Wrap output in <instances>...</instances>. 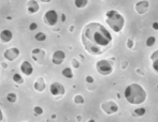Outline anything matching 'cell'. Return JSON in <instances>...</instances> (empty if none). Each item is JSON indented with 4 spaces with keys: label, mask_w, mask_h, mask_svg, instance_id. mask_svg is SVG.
I'll list each match as a JSON object with an SVG mask.
<instances>
[{
    "label": "cell",
    "mask_w": 158,
    "mask_h": 122,
    "mask_svg": "<svg viewBox=\"0 0 158 122\" xmlns=\"http://www.w3.org/2000/svg\"><path fill=\"white\" fill-rule=\"evenodd\" d=\"M33 113L36 116H40L43 114V109L41 108V106H34L33 107Z\"/></svg>",
    "instance_id": "cell-25"
},
{
    "label": "cell",
    "mask_w": 158,
    "mask_h": 122,
    "mask_svg": "<svg viewBox=\"0 0 158 122\" xmlns=\"http://www.w3.org/2000/svg\"><path fill=\"white\" fill-rule=\"evenodd\" d=\"M149 8H150V2L147 1V0H140V1H138L137 3L134 4L135 12H137L138 14H140V15L146 13Z\"/></svg>",
    "instance_id": "cell-10"
},
{
    "label": "cell",
    "mask_w": 158,
    "mask_h": 122,
    "mask_svg": "<svg viewBox=\"0 0 158 122\" xmlns=\"http://www.w3.org/2000/svg\"><path fill=\"white\" fill-rule=\"evenodd\" d=\"M1 65H2V68H4V69L8 68V64H7V63H4V62H2V63H1Z\"/></svg>",
    "instance_id": "cell-33"
},
{
    "label": "cell",
    "mask_w": 158,
    "mask_h": 122,
    "mask_svg": "<svg viewBox=\"0 0 158 122\" xmlns=\"http://www.w3.org/2000/svg\"><path fill=\"white\" fill-rule=\"evenodd\" d=\"M133 116H137V117H142L144 116L145 113H146V109L144 108V107H140V108H137L135 110L133 111Z\"/></svg>",
    "instance_id": "cell-21"
},
{
    "label": "cell",
    "mask_w": 158,
    "mask_h": 122,
    "mask_svg": "<svg viewBox=\"0 0 158 122\" xmlns=\"http://www.w3.org/2000/svg\"><path fill=\"white\" fill-rule=\"evenodd\" d=\"M19 70L25 76H30L33 73V66L31 65L29 61H23L19 66Z\"/></svg>",
    "instance_id": "cell-12"
},
{
    "label": "cell",
    "mask_w": 158,
    "mask_h": 122,
    "mask_svg": "<svg viewBox=\"0 0 158 122\" xmlns=\"http://www.w3.org/2000/svg\"><path fill=\"white\" fill-rule=\"evenodd\" d=\"M105 23L115 33H119L125 26V17L116 10H108L105 12Z\"/></svg>",
    "instance_id": "cell-3"
},
{
    "label": "cell",
    "mask_w": 158,
    "mask_h": 122,
    "mask_svg": "<svg viewBox=\"0 0 158 122\" xmlns=\"http://www.w3.org/2000/svg\"><path fill=\"white\" fill-rule=\"evenodd\" d=\"M86 83H88V84H92L94 83V78H92V76H90V75H88V76H86Z\"/></svg>",
    "instance_id": "cell-30"
},
{
    "label": "cell",
    "mask_w": 158,
    "mask_h": 122,
    "mask_svg": "<svg viewBox=\"0 0 158 122\" xmlns=\"http://www.w3.org/2000/svg\"><path fill=\"white\" fill-rule=\"evenodd\" d=\"M87 122H96V121H95V120H94V119H89V120H88V121H87Z\"/></svg>",
    "instance_id": "cell-36"
},
{
    "label": "cell",
    "mask_w": 158,
    "mask_h": 122,
    "mask_svg": "<svg viewBox=\"0 0 158 122\" xmlns=\"http://www.w3.org/2000/svg\"><path fill=\"white\" fill-rule=\"evenodd\" d=\"M31 58L33 61H36L39 65L44 63L45 60V51L41 48H34L31 50Z\"/></svg>",
    "instance_id": "cell-9"
},
{
    "label": "cell",
    "mask_w": 158,
    "mask_h": 122,
    "mask_svg": "<svg viewBox=\"0 0 158 122\" xmlns=\"http://www.w3.org/2000/svg\"><path fill=\"white\" fill-rule=\"evenodd\" d=\"M76 120H77V122H81L82 117H81V116H77V117H76Z\"/></svg>",
    "instance_id": "cell-34"
},
{
    "label": "cell",
    "mask_w": 158,
    "mask_h": 122,
    "mask_svg": "<svg viewBox=\"0 0 158 122\" xmlns=\"http://www.w3.org/2000/svg\"><path fill=\"white\" fill-rule=\"evenodd\" d=\"M96 70L99 74L103 76H108L113 72V63L107 59H101V60L97 61Z\"/></svg>",
    "instance_id": "cell-4"
},
{
    "label": "cell",
    "mask_w": 158,
    "mask_h": 122,
    "mask_svg": "<svg viewBox=\"0 0 158 122\" xmlns=\"http://www.w3.org/2000/svg\"><path fill=\"white\" fill-rule=\"evenodd\" d=\"M24 122H27V121H24Z\"/></svg>",
    "instance_id": "cell-37"
},
{
    "label": "cell",
    "mask_w": 158,
    "mask_h": 122,
    "mask_svg": "<svg viewBox=\"0 0 158 122\" xmlns=\"http://www.w3.org/2000/svg\"><path fill=\"white\" fill-rule=\"evenodd\" d=\"M61 74H62V76H65L66 78H72V77H73V72H72L71 68H65L61 71Z\"/></svg>",
    "instance_id": "cell-18"
},
{
    "label": "cell",
    "mask_w": 158,
    "mask_h": 122,
    "mask_svg": "<svg viewBox=\"0 0 158 122\" xmlns=\"http://www.w3.org/2000/svg\"><path fill=\"white\" fill-rule=\"evenodd\" d=\"M124 98L131 105H140L146 101L147 93L140 84L133 83L126 87L124 91Z\"/></svg>",
    "instance_id": "cell-2"
},
{
    "label": "cell",
    "mask_w": 158,
    "mask_h": 122,
    "mask_svg": "<svg viewBox=\"0 0 158 122\" xmlns=\"http://www.w3.org/2000/svg\"><path fill=\"white\" fill-rule=\"evenodd\" d=\"M50 92L53 96L57 98V96H64L66 93V90H65L64 85L58 83V81H55L50 86Z\"/></svg>",
    "instance_id": "cell-7"
},
{
    "label": "cell",
    "mask_w": 158,
    "mask_h": 122,
    "mask_svg": "<svg viewBox=\"0 0 158 122\" xmlns=\"http://www.w3.org/2000/svg\"><path fill=\"white\" fill-rule=\"evenodd\" d=\"M12 39H13V33L9 29H3V30L0 32V42L1 43L7 44L9 42H11Z\"/></svg>",
    "instance_id": "cell-13"
},
{
    "label": "cell",
    "mask_w": 158,
    "mask_h": 122,
    "mask_svg": "<svg viewBox=\"0 0 158 122\" xmlns=\"http://www.w3.org/2000/svg\"><path fill=\"white\" fill-rule=\"evenodd\" d=\"M71 64H72V66H73L74 69H79L80 68V61H77V59H75V58H73L71 60Z\"/></svg>",
    "instance_id": "cell-26"
},
{
    "label": "cell",
    "mask_w": 158,
    "mask_h": 122,
    "mask_svg": "<svg viewBox=\"0 0 158 122\" xmlns=\"http://www.w3.org/2000/svg\"><path fill=\"white\" fill-rule=\"evenodd\" d=\"M73 102L75 104L81 105V104L84 103V98H83L81 94H76V95H74V98H73Z\"/></svg>",
    "instance_id": "cell-23"
},
{
    "label": "cell",
    "mask_w": 158,
    "mask_h": 122,
    "mask_svg": "<svg viewBox=\"0 0 158 122\" xmlns=\"http://www.w3.org/2000/svg\"><path fill=\"white\" fill-rule=\"evenodd\" d=\"M7 100L8 102H10V103H15L17 100V94L14 93V92H10V93H8L7 95Z\"/></svg>",
    "instance_id": "cell-20"
},
{
    "label": "cell",
    "mask_w": 158,
    "mask_h": 122,
    "mask_svg": "<svg viewBox=\"0 0 158 122\" xmlns=\"http://www.w3.org/2000/svg\"><path fill=\"white\" fill-rule=\"evenodd\" d=\"M13 81L17 85H22V84H24V78H23V76L21 74L16 73L13 75Z\"/></svg>",
    "instance_id": "cell-19"
},
{
    "label": "cell",
    "mask_w": 158,
    "mask_h": 122,
    "mask_svg": "<svg viewBox=\"0 0 158 122\" xmlns=\"http://www.w3.org/2000/svg\"><path fill=\"white\" fill-rule=\"evenodd\" d=\"M88 4V0H74V6L77 9H84Z\"/></svg>",
    "instance_id": "cell-17"
},
{
    "label": "cell",
    "mask_w": 158,
    "mask_h": 122,
    "mask_svg": "<svg viewBox=\"0 0 158 122\" xmlns=\"http://www.w3.org/2000/svg\"><path fill=\"white\" fill-rule=\"evenodd\" d=\"M127 47H128V48H132V47H133V41H132L131 39H128V41H127Z\"/></svg>",
    "instance_id": "cell-29"
},
{
    "label": "cell",
    "mask_w": 158,
    "mask_h": 122,
    "mask_svg": "<svg viewBox=\"0 0 158 122\" xmlns=\"http://www.w3.org/2000/svg\"><path fill=\"white\" fill-rule=\"evenodd\" d=\"M101 109L107 115L116 114L118 111V105L115 101H107L101 104Z\"/></svg>",
    "instance_id": "cell-6"
},
{
    "label": "cell",
    "mask_w": 158,
    "mask_h": 122,
    "mask_svg": "<svg viewBox=\"0 0 158 122\" xmlns=\"http://www.w3.org/2000/svg\"><path fill=\"white\" fill-rule=\"evenodd\" d=\"M155 42H156V38H155V36H149L146 40V46H149V47L153 46L155 44Z\"/></svg>",
    "instance_id": "cell-24"
},
{
    "label": "cell",
    "mask_w": 158,
    "mask_h": 122,
    "mask_svg": "<svg viewBox=\"0 0 158 122\" xmlns=\"http://www.w3.org/2000/svg\"><path fill=\"white\" fill-rule=\"evenodd\" d=\"M65 59H66V54H65L64 50H60V49L54 51V54L52 56V62L54 64H56V65L61 64L65 61Z\"/></svg>",
    "instance_id": "cell-11"
},
{
    "label": "cell",
    "mask_w": 158,
    "mask_h": 122,
    "mask_svg": "<svg viewBox=\"0 0 158 122\" xmlns=\"http://www.w3.org/2000/svg\"><path fill=\"white\" fill-rule=\"evenodd\" d=\"M34 39H36L38 42H43L46 40V36H45L44 32H38L36 36H34Z\"/></svg>",
    "instance_id": "cell-22"
},
{
    "label": "cell",
    "mask_w": 158,
    "mask_h": 122,
    "mask_svg": "<svg viewBox=\"0 0 158 122\" xmlns=\"http://www.w3.org/2000/svg\"><path fill=\"white\" fill-rule=\"evenodd\" d=\"M38 28V24L37 23H31V24H30L29 25V29H30V30H36V29Z\"/></svg>",
    "instance_id": "cell-28"
},
{
    "label": "cell",
    "mask_w": 158,
    "mask_h": 122,
    "mask_svg": "<svg viewBox=\"0 0 158 122\" xmlns=\"http://www.w3.org/2000/svg\"><path fill=\"white\" fill-rule=\"evenodd\" d=\"M33 88L38 92H43L45 90V80L42 76L38 77L33 83Z\"/></svg>",
    "instance_id": "cell-15"
},
{
    "label": "cell",
    "mask_w": 158,
    "mask_h": 122,
    "mask_svg": "<svg viewBox=\"0 0 158 122\" xmlns=\"http://www.w3.org/2000/svg\"><path fill=\"white\" fill-rule=\"evenodd\" d=\"M0 122H7V120H6V117H4L3 111L1 110V108H0Z\"/></svg>",
    "instance_id": "cell-27"
},
{
    "label": "cell",
    "mask_w": 158,
    "mask_h": 122,
    "mask_svg": "<svg viewBox=\"0 0 158 122\" xmlns=\"http://www.w3.org/2000/svg\"><path fill=\"white\" fill-rule=\"evenodd\" d=\"M43 22L50 27H54L58 22V14L55 10H49L43 15Z\"/></svg>",
    "instance_id": "cell-5"
},
{
    "label": "cell",
    "mask_w": 158,
    "mask_h": 122,
    "mask_svg": "<svg viewBox=\"0 0 158 122\" xmlns=\"http://www.w3.org/2000/svg\"><path fill=\"white\" fill-rule=\"evenodd\" d=\"M26 8H27V11H28L29 14H34L39 11L40 7H39V3H38L36 0H28L26 3Z\"/></svg>",
    "instance_id": "cell-14"
},
{
    "label": "cell",
    "mask_w": 158,
    "mask_h": 122,
    "mask_svg": "<svg viewBox=\"0 0 158 122\" xmlns=\"http://www.w3.org/2000/svg\"><path fill=\"white\" fill-rule=\"evenodd\" d=\"M19 54H21V51L17 47H10L4 50L3 57L7 61H14L19 57Z\"/></svg>",
    "instance_id": "cell-8"
},
{
    "label": "cell",
    "mask_w": 158,
    "mask_h": 122,
    "mask_svg": "<svg viewBox=\"0 0 158 122\" xmlns=\"http://www.w3.org/2000/svg\"><path fill=\"white\" fill-rule=\"evenodd\" d=\"M81 40L87 53L94 56H99L110 47L113 36L103 25L91 22L86 24L83 28Z\"/></svg>",
    "instance_id": "cell-1"
},
{
    "label": "cell",
    "mask_w": 158,
    "mask_h": 122,
    "mask_svg": "<svg viewBox=\"0 0 158 122\" xmlns=\"http://www.w3.org/2000/svg\"><path fill=\"white\" fill-rule=\"evenodd\" d=\"M150 61H152V68L154 72L158 74V49L153 51V54L150 55Z\"/></svg>",
    "instance_id": "cell-16"
},
{
    "label": "cell",
    "mask_w": 158,
    "mask_h": 122,
    "mask_svg": "<svg viewBox=\"0 0 158 122\" xmlns=\"http://www.w3.org/2000/svg\"><path fill=\"white\" fill-rule=\"evenodd\" d=\"M152 27H153V29H154V30H158V23H157V22H155V23H153Z\"/></svg>",
    "instance_id": "cell-31"
},
{
    "label": "cell",
    "mask_w": 158,
    "mask_h": 122,
    "mask_svg": "<svg viewBox=\"0 0 158 122\" xmlns=\"http://www.w3.org/2000/svg\"><path fill=\"white\" fill-rule=\"evenodd\" d=\"M61 21H62V22L66 21V16H65V14H62V15H61Z\"/></svg>",
    "instance_id": "cell-35"
},
{
    "label": "cell",
    "mask_w": 158,
    "mask_h": 122,
    "mask_svg": "<svg viewBox=\"0 0 158 122\" xmlns=\"http://www.w3.org/2000/svg\"><path fill=\"white\" fill-rule=\"evenodd\" d=\"M41 2H43V3H49V2H51L52 0H40Z\"/></svg>",
    "instance_id": "cell-32"
}]
</instances>
